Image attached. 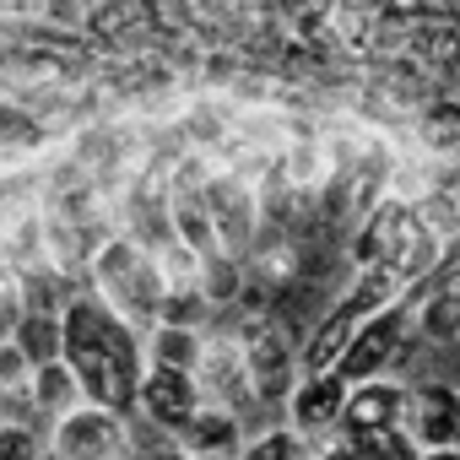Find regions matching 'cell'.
<instances>
[{
	"mask_svg": "<svg viewBox=\"0 0 460 460\" xmlns=\"http://www.w3.org/2000/svg\"><path fill=\"white\" fill-rule=\"evenodd\" d=\"M406 433L417 449H460V390L449 379H422L406 395Z\"/></svg>",
	"mask_w": 460,
	"mask_h": 460,
	"instance_id": "9",
	"label": "cell"
},
{
	"mask_svg": "<svg viewBox=\"0 0 460 460\" xmlns=\"http://www.w3.org/2000/svg\"><path fill=\"white\" fill-rule=\"evenodd\" d=\"M141 347H146V363H157V368H195V358H200V331H190V325H146L141 331Z\"/></svg>",
	"mask_w": 460,
	"mask_h": 460,
	"instance_id": "16",
	"label": "cell"
},
{
	"mask_svg": "<svg viewBox=\"0 0 460 460\" xmlns=\"http://www.w3.org/2000/svg\"><path fill=\"white\" fill-rule=\"evenodd\" d=\"M417 347H422V341L411 336V304L401 298V304H390V309L368 314V320L352 331V341H347V347H341V358H336V374H341L347 385L374 379V374H395Z\"/></svg>",
	"mask_w": 460,
	"mask_h": 460,
	"instance_id": "5",
	"label": "cell"
},
{
	"mask_svg": "<svg viewBox=\"0 0 460 460\" xmlns=\"http://www.w3.org/2000/svg\"><path fill=\"white\" fill-rule=\"evenodd\" d=\"M82 401V385H76V374L66 368V358H49V363H39L33 368V417L49 428L60 411H71Z\"/></svg>",
	"mask_w": 460,
	"mask_h": 460,
	"instance_id": "15",
	"label": "cell"
},
{
	"mask_svg": "<svg viewBox=\"0 0 460 460\" xmlns=\"http://www.w3.org/2000/svg\"><path fill=\"white\" fill-rule=\"evenodd\" d=\"M82 288L98 293V298H103L119 320H130L136 331H146V325L157 320V304H163V293H168L157 255H152L146 244H136L130 234H119V227L93 244V255H87V266H82Z\"/></svg>",
	"mask_w": 460,
	"mask_h": 460,
	"instance_id": "2",
	"label": "cell"
},
{
	"mask_svg": "<svg viewBox=\"0 0 460 460\" xmlns=\"http://www.w3.org/2000/svg\"><path fill=\"white\" fill-rule=\"evenodd\" d=\"M239 460H314V438H309V433H298L293 422L271 417V422H261V428H250V433H244Z\"/></svg>",
	"mask_w": 460,
	"mask_h": 460,
	"instance_id": "14",
	"label": "cell"
},
{
	"mask_svg": "<svg viewBox=\"0 0 460 460\" xmlns=\"http://www.w3.org/2000/svg\"><path fill=\"white\" fill-rule=\"evenodd\" d=\"M33 363H49V358H60V314H33V309H17V320H12V331H6Z\"/></svg>",
	"mask_w": 460,
	"mask_h": 460,
	"instance_id": "17",
	"label": "cell"
},
{
	"mask_svg": "<svg viewBox=\"0 0 460 460\" xmlns=\"http://www.w3.org/2000/svg\"><path fill=\"white\" fill-rule=\"evenodd\" d=\"M200 406V390H195V374L184 368H157L146 363L141 368V385H136V417L157 433H179L184 417Z\"/></svg>",
	"mask_w": 460,
	"mask_h": 460,
	"instance_id": "8",
	"label": "cell"
},
{
	"mask_svg": "<svg viewBox=\"0 0 460 460\" xmlns=\"http://www.w3.org/2000/svg\"><path fill=\"white\" fill-rule=\"evenodd\" d=\"M141 460H190V449H179V438L146 428V449H141Z\"/></svg>",
	"mask_w": 460,
	"mask_h": 460,
	"instance_id": "20",
	"label": "cell"
},
{
	"mask_svg": "<svg viewBox=\"0 0 460 460\" xmlns=\"http://www.w3.org/2000/svg\"><path fill=\"white\" fill-rule=\"evenodd\" d=\"M200 200H206V217H211L217 250L244 261L250 244H255V234H261V195H255V184L239 168H227V163L211 157V168L200 179Z\"/></svg>",
	"mask_w": 460,
	"mask_h": 460,
	"instance_id": "6",
	"label": "cell"
},
{
	"mask_svg": "<svg viewBox=\"0 0 460 460\" xmlns=\"http://www.w3.org/2000/svg\"><path fill=\"white\" fill-rule=\"evenodd\" d=\"M411 336L422 347H460V244L444 255L433 277H422L411 293Z\"/></svg>",
	"mask_w": 460,
	"mask_h": 460,
	"instance_id": "7",
	"label": "cell"
},
{
	"mask_svg": "<svg viewBox=\"0 0 460 460\" xmlns=\"http://www.w3.org/2000/svg\"><path fill=\"white\" fill-rule=\"evenodd\" d=\"M314 460H374V455H368V444H363V438H352V433L331 428V438H325V444H314Z\"/></svg>",
	"mask_w": 460,
	"mask_h": 460,
	"instance_id": "19",
	"label": "cell"
},
{
	"mask_svg": "<svg viewBox=\"0 0 460 460\" xmlns=\"http://www.w3.org/2000/svg\"><path fill=\"white\" fill-rule=\"evenodd\" d=\"M60 358L76 374L82 395L114 411H136V385L146 368L141 331L119 320L98 293L76 288L71 304L60 309Z\"/></svg>",
	"mask_w": 460,
	"mask_h": 460,
	"instance_id": "1",
	"label": "cell"
},
{
	"mask_svg": "<svg viewBox=\"0 0 460 460\" xmlns=\"http://www.w3.org/2000/svg\"><path fill=\"white\" fill-rule=\"evenodd\" d=\"M406 385L395 374H374V379H358L347 385V401H341V417L336 428L341 433H368V428H390V422H406Z\"/></svg>",
	"mask_w": 460,
	"mask_h": 460,
	"instance_id": "10",
	"label": "cell"
},
{
	"mask_svg": "<svg viewBox=\"0 0 460 460\" xmlns=\"http://www.w3.org/2000/svg\"><path fill=\"white\" fill-rule=\"evenodd\" d=\"M168 438H179V449H190V455H239V444H244V422L227 411V406L200 401V406L184 417V428L168 433Z\"/></svg>",
	"mask_w": 460,
	"mask_h": 460,
	"instance_id": "12",
	"label": "cell"
},
{
	"mask_svg": "<svg viewBox=\"0 0 460 460\" xmlns=\"http://www.w3.org/2000/svg\"><path fill=\"white\" fill-rule=\"evenodd\" d=\"M417 460H460V449H417Z\"/></svg>",
	"mask_w": 460,
	"mask_h": 460,
	"instance_id": "21",
	"label": "cell"
},
{
	"mask_svg": "<svg viewBox=\"0 0 460 460\" xmlns=\"http://www.w3.org/2000/svg\"><path fill=\"white\" fill-rule=\"evenodd\" d=\"M0 460H44V428L0 417Z\"/></svg>",
	"mask_w": 460,
	"mask_h": 460,
	"instance_id": "18",
	"label": "cell"
},
{
	"mask_svg": "<svg viewBox=\"0 0 460 460\" xmlns=\"http://www.w3.org/2000/svg\"><path fill=\"white\" fill-rule=\"evenodd\" d=\"M146 422L136 411H114L98 401H76L44 428V460H141Z\"/></svg>",
	"mask_w": 460,
	"mask_h": 460,
	"instance_id": "3",
	"label": "cell"
},
{
	"mask_svg": "<svg viewBox=\"0 0 460 460\" xmlns=\"http://www.w3.org/2000/svg\"><path fill=\"white\" fill-rule=\"evenodd\" d=\"M33 358L12 341L0 336V417H17V422H39L33 417ZM44 428V422H39Z\"/></svg>",
	"mask_w": 460,
	"mask_h": 460,
	"instance_id": "13",
	"label": "cell"
},
{
	"mask_svg": "<svg viewBox=\"0 0 460 460\" xmlns=\"http://www.w3.org/2000/svg\"><path fill=\"white\" fill-rule=\"evenodd\" d=\"M341 401H347V379H341L336 368H325V374H298L293 395L282 401V422H293L298 433L320 438V433H331V428H336Z\"/></svg>",
	"mask_w": 460,
	"mask_h": 460,
	"instance_id": "11",
	"label": "cell"
},
{
	"mask_svg": "<svg viewBox=\"0 0 460 460\" xmlns=\"http://www.w3.org/2000/svg\"><path fill=\"white\" fill-rule=\"evenodd\" d=\"M190 460H239V455H190Z\"/></svg>",
	"mask_w": 460,
	"mask_h": 460,
	"instance_id": "22",
	"label": "cell"
},
{
	"mask_svg": "<svg viewBox=\"0 0 460 460\" xmlns=\"http://www.w3.org/2000/svg\"><path fill=\"white\" fill-rule=\"evenodd\" d=\"M195 390H200V401H211V406H227L239 422H244V433L250 428H261V422H271V411L261 406V395H255V379H250V363H244V352H239V341L227 336L222 325H206L200 331V358H195Z\"/></svg>",
	"mask_w": 460,
	"mask_h": 460,
	"instance_id": "4",
	"label": "cell"
}]
</instances>
